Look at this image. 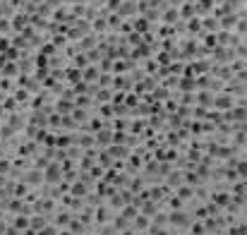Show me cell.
I'll list each match as a JSON object with an SVG mask.
<instances>
[{
    "label": "cell",
    "instance_id": "obj_1",
    "mask_svg": "<svg viewBox=\"0 0 247 235\" xmlns=\"http://www.w3.org/2000/svg\"><path fill=\"white\" fill-rule=\"evenodd\" d=\"M230 115H235V120H242V118H245V110H242V108H235Z\"/></svg>",
    "mask_w": 247,
    "mask_h": 235
},
{
    "label": "cell",
    "instance_id": "obj_2",
    "mask_svg": "<svg viewBox=\"0 0 247 235\" xmlns=\"http://www.w3.org/2000/svg\"><path fill=\"white\" fill-rule=\"evenodd\" d=\"M218 106H221V108H228V106H230V101H228V96H221V101H218Z\"/></svg>",
    "mask_w": 247,
    "mask_h": 235
},
{
    "label": "cell",
    "instance_id": "obj_3",
    "mask_svg": "<svg viewBox=\"0 0 247 235\" xmlns=\"http://www.w3.org/2000/svg\"><path fill=\"white\" fill-rule=\"evenodd\" d=\"M180 197L187 199V197H190V190H187V187H185V190H180Z\"/></svg>",
    "mask_w": 247,
    "mask_h": 235
}]
</instances>
